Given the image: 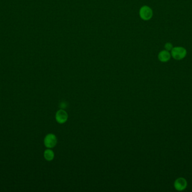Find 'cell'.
<instances>
[{
    "mask_svg": "<svg viewBox=\"0 0 192 192\" xmlns=\"http://www.w3.org/2000/svg\"><path fill=\"white\" fill-rule=\"evenodd\" d=\"M57 142V138L53 134H48L44 139V144L47 148H53L56 146Z\"/></svg>",
    "mask_w": 192,
    "mask_h": 192,
    "instance_id": "1",
    "label": "cell"
},
{
    "mask_svg": "<svg viewBox=\"0 0 192 192\" xmlns=\"http://www.w3.org/2000/svg\"><path fill=\"white\" fill-rule=\"evenodd\" d=\"M171 55L176 60H181L187 55L186 50L182 47H175L171 50Z\"/></svg>",
    "mask_w": 192,
    "mask_h": 192,
    "instance_id": "2",
    "label": "cell"
},
{
    "mask_svg": "<svg viewBox=\"0 0 192 192\" xmlns=\"http://www.w3.org/2000/svg\"><path fill=\"white\" fill-rule=\"evenodd\" d=\"M55 119L59 124H63L67 121L68 114L63 109H60L56 112Z\"/></svg>",
    "mask_w": 192,
    "mask_h": 192,
    "instance_id": "3",
    "label": "cell"
},
{
    "mask_svg": "<svg viewBox=\"0 0 192 192\" xmlns=\"http://www.w3.org/2000/svg\"><path fill=\"white\" fill-rule=\"evenodd\" d=\"M139 14L140 17L142 18L143 20H150L153 15V12L152 9L148 6H143L140 10Z\"/></svg>",
    "mask_w": 192,
    "mask_h": 192,
    "instance_id": "4",
    "label": "cell"
},
{
    "mask_svg": "<svg viewBox=\"0 0 192 192\" xmlns=\"http://www.w3.org/2000/svg\"><path fill=\"white\" fill-rule=\"evenodd\" d=\"M187 181L183 178H178L174 182V188L178 191H183L186 189Z\"/></svg>",
    "mask_w": 192,
    "mask_h": 192,
    "instance_id": "5",
    "label": "cell"
},
{
    "mask_svg": "<svg viewBox=\"0 0 192 192\" xmlns=\"http://www.w3.org/2000/svg\"><path fill=\"white\" fill-rule=\"evenodd\" d=\"M170 54L169 51L163 50L161 51L159 54V59L162 62H166L170 59Z\"/></svg>",
    "mask_w": 192,
    "mask_h": 192,
    "instance_id": "6",
    "label": "cell"
},
{
    "mask_svg": "<svg viewBox=\"0 0 192 192\" xmlns=\"http://www.w3.org/2000/svg\"><path fill=\"white\" fill-rule=\"evenodd\" d=\"M43 155L45 159L47 161H52L55 157V153L50 148H47V149L45 150Z\"/></svg>",
    "mask_w": 192,
    "mask_h": 192,
    "instance_id": "7",
    "label": "cell"
},
{
    "mask_svg": "<svg viewBox=\"0 0 192 192\" xmlns=\"http://www.w3.org/2000/svg\"><path fill=\"white\" fill-rule=\"evenodd\" d=\"M165 48L167 50V51H170V50H171L173 49V45L170 43H167L165 45Z\"/></svg>",
    "mask_w": 192,
    "mask_h": 192,
    "instance_id": "8",
    "label": "cell"
},
{
    "mask_svg": "<svg viewBox=\"0 0 192 192\" xmlns=\"http://www.w3.org/2000/svg\"><path fill=\"white\" fill-rule=\"evenodd\" d=\"M67 105L66 104V103H65V102H62V103L61 104H60V107H62V109H64V107L66 108V107Z\"/></svg>",
    "mask_w": 192,
    "mask_h": 192,
    "instance_id": "9",
    "label": "cell"
},
{
    "mask_svg": "<svg viewBox=\"0 0 192 192\" xmlns=\"http://www.w3.org/2000/svg\"><path fill=\"white\" fill-rule=\"evenodd\" d=\"M191 122H192V121H191Z\"/></svg>",
    "mask_w": 192,
    "mask_h": 192,
    "instance_id": "10",
    "label": "cell"
}]
</instances>
